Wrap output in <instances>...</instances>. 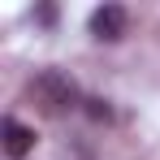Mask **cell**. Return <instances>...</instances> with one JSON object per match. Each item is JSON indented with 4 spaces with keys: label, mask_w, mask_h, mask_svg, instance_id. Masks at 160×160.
Masks as SVG:
<instances>
[{
    "label": "cell",
    "mask_w": 160,
    "mask_h": 160,
    "mask_svg": "<svg viewBox=\"0 0 160 160\" xmlns=\"http://www.w3.org/2000/svg\"><path fill=\"white\" fill-rule=\"evenodd\" d=\"M30 100H35V108L43 117H65V112H74L78 104H87L78 95V82L69 78V74H61V69L35 74L30 78Z\"/></svg>",
    "instance_id": "1"
},
{
    "label": "cell",
    "mask_w": 160,
    "mask_h": 160,
    "mask_svg": "<svg viewBox=\"0 0 160 160\" xmlns=\"http://www.w3.org/2000/svg\"><path fill=\"white\" fill-rule=\"evenodd\" d=\"M126 30H130V13H126V4H100V9L91 13V35L104 39V43L126 39Z\"/></svg>",
    "instance_id": "2"
},
{
    "label": "cell",
    "mask_w": 160,
    "mask_h": 160,
    "mask_svg": "<svg viewBox=\"0 0 160 160\" xmlns=\"http://www.w3.org/2000/svg\"><path fill=\"white\" fill-rule=\"evenodd\" d=\"M0 134H4V152H9L13 160L30 156V152H35V143H39V138H35V130H30V126H22L18 117H4Z\"/></svg>",
    "instance_id": "3"
},
{
    "label": "cell",
    "mask_w": 160,
    "mask_h": 160,
    "mask_svg": "<svg viewBox=\"0 0 160 160\" xmlns=\"http://www.w3.org/2000/svg\"><path fill=\"white\" fill-rule=\"evenodd\" d=\"M87 117L104 121V117H108V104H104V100H87Z\"/></svg>",
    "instance_id": "4"
},
{
    "label": "cell",
    "mask_w": 160,
    "mask_h": 160,
    "mask_svg": "<svg viewBox=\"0 0 160 160\" xmlns=\"http://www.w3.org/2000/svg\"><path fill=\"white\" fill-rule=\"evenodd\" d=\"M39 22H48V26L56 22V9H52V4H43V9H39Z\"/></svg>",
    "instance_id": "5"
}]
</instances>
